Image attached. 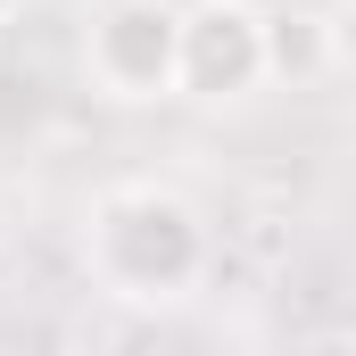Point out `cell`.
<instances>
[{
	"instance_id": "obj_6",
	"label": "cell",
	"mask_w": 356,
	"mask_h": 356,
	"mask_svg": "<svg viewBox=\"0 0 356 356\" xmlns=\"http://www.w3.org/2000/svg\"><path fill=\"white\" fill-rule=\"evenodd\" d=\"M8 17H25V0H0V25H8Z\"/></svg>"
},
{
	"instance_id": "obj_4",
	"label": "cell",
	"mask_w": 356,
	"mask_h": 356,
	"mask_svg": "<svg viewBox=\"0 0 356 356\" xmlns=\"http://www.w3.org/2000/svg\"><path fill=\"white\" fill-rule=\"evenodd\" d=\"M266 67L273 83H315L323 67H340V33L315 8H266Z\"/></svg>"
},
{
	"instance_id": "obj_5",
	"label": "cell",
	"mask_w": 356,
	"mask_h": 356,
	"mask_svg": "<svg viewBox=\"0 0 356 356\" xmlns=\"http://www.w3.org/2000/svg\"><path fill=\"white\" fill-rule=\"evenodd\" d=\"M332 33H340V58H356V0L340 8V17H332Z\"/></svg>"
},
{
	"instance_id": "obj_1",
	"label": "cell",
	"mask_w": 356,
	"mask_h": 356,
	"mask_svg": "<svg viewBox=\"0 0 356 356\" xmlns=\"http://www.w3.org/2000/svg\"><path fill=\"white\" fill-rule=\"evenodd\" d=\"M207 266H216L207 216L175 182H108L91 199V224H83L91 290H108L124 307H175L207 282Z\"/></svg>"
},
{
	"instance_id": "obj_2",
	"label": "cell",
	"mask_w": 356,
	"mask_h": 356,
	"mask_svg": "<svg viewBox=\"0 0 356 356\" xmlns=\"http://www.w3.org/2000/svg\"><path fill=\"white\" fill-rule=\"evenodd\" d=\"M83 75L116 108L182 99V8L175 0H108L83 25Z\"/></svg>"
},
{
	"instance_id": "obj_3",
	"label": "cell",
	"mask_w": 356,
	"mask_h": 356,
	"mask_svg": "<svg viewBox=\"0 0 356 356\" xmlns=\"http://www.w3.org/2000/svg\"><path fill=\"white\" fill-rule=\"evenodd\" d=\"M257 83H273L266 8H249V0H191L182 8V99H249Z\"/></svg>"
}]
</instances>
